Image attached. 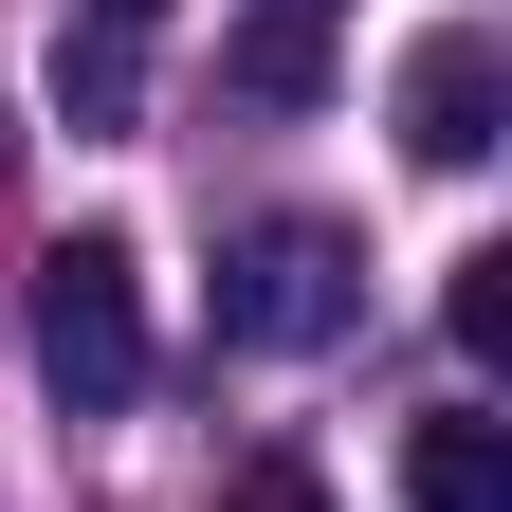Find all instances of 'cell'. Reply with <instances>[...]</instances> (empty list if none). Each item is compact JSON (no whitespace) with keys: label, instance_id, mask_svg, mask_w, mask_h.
Instances as JSON below:
<instances>
[{"label":"cell","instance_id":"obj_1","mask_svg":"<svg viewBox=\"0 0 512 512\" xmlns=\"http://www.w3.org/2000/svg\"><path fill=\"white\" fill-rule=\"evenodd\" d=\"M37 384L74 421L147 403V256H128V238H55L37 256Z\"/></svg>","mask_w":512,"mask_h":512},{"label":"cell","instance_id":"obj_2","mask_svg":"<svg viewBox=\"0 0 512 512\" xmlns=\"http://www.w3.org/2000/svg\"><path fill=\"white\" fill-rule=\"evenodd\" d=\"M348 311H366V256L330 220H256L220 256V348H330Z\"/></svg>","mask_w":512,"mask_h":512},{"label":"cell","instance_id":"obj_3","mask_svg":"<svg viewBox=\"0 0 512 512\" xmlns=\"http://www.w3.org/2000/svg\"><path fill=\"white\" fill-rule=\"evenodd\" d=\"M494 128H512V55L476 37V19H439L421 55H403V165H494Z\"/></svg>","mask_w":512,"mask_h":512},{"label":"cell","instance_id":"obj_4","mask_svg":"<svg viewBox=\"0 0 512 512\" xmlns=\"http://www.w3.org/2000/svg\"><path fill=\"white\" fill-rule=\"evenodd\" d=\"M403 512H512V421H494V403L403 421Z\"/></svg>","mask_w":512,"mask_h":512},{"label":"cell","instance_id":"obj_5","mask_svg":"<svg viewBox=\"0 0 512 512\" xmlns=\"http://www.w3.org/2000/svg\"><path fill=\"white\" fill-rule=\"evenodd\" d=\"M238 92H256V110H311V92H330V19L256 0V37H238Z\"/></svg>","mask_w":512,"mask_h":512},{"label":"cell","instance_id":"obj_6","mask_svg":"<svg viewBox=\"0 0 512 512\" xmlns=\"http://www.w3.org/2000/svg\"><path fill=\"white\" fill-rule=\"evenodd\" d=\"M128 92H147V55H128L110 19H92V37H55V110H74V128H128Z\"/></svg>","mask_w":512,"mask_h":512},{"label":"cell","instance_id":"obj_7","mask_svg":"<svg viewBox=\"0 0 512 512\" xmlns=\"http://www.w3.org/2000/svg\"><path fill=\"white\" fill-rule=\"evenodd\" d=\"M439 330H458V366H512V256H494V238L439 275Z\"/></svg>","mask_w":512,"mask_h":512},{"label":"cell","instance_id":"obj_8","mask_svg":"<svg viewBox=\"0 0 512 512\" xmlns=\"http://www.w3.org/2000/svg\"><path fill=\"white\" fill-rule=\"evenodd\" d=\"M220 512H330V476H311V458H256V476H238Z\"/></svg>","mask_w":512,"mask_h":512},{"label":"cell","instance_id":"obj_9","mask_svg":"<svg viewBox=\"0 0 512 512\" xmlns=\"http://www.w3.org/2000/svg\"><path fill=\"white\" fill-rule=\"evenodd\" d=\"M92 19H110V37H147V19H165V0H92Z\"/></svg>","mask_w":512,"mask_h":512},{"label":"cell","instance_id":"obj_10","mask_svg":"<svg viewBox=\"0 0 512 512\" xmlns=\"http://www.w3.org/2000/svg\"><path fill=\"white\" fill-rule=\"evenodd\" d=\"M293 19H330V0H293Z\"/></svg>","mask_w":512,"mask_h":512}]
</instances>
